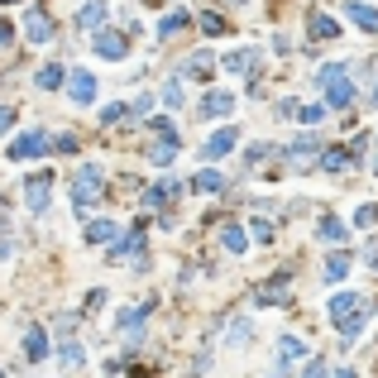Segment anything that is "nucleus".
I'll return each instance as SVG.
<instances>
[{
	"instance_id": "obj_18",
	"label": "nucleus",
	"mask_w": 378,
	"mask_h": 378,
	"mask_svg": "<svg viewBox=\"0 0 378 378\" xmlns=\"http://www.w3.org/2000/svg\"><path fill=\"white\" fill-rule=\"evenodd\" d=\"M187 25H191V15H187V10H168V15L158 20V34H163V39H173V34H182Z\"/></svg>"
},
{
	"instance_id": "obj_4",
	"label": "nucleus",
	"mask_w": 378,
	"mask_h": 378,
	"mask_svg": "<svg viewBox=\"0 0 378 378\" xmlns=\"http://www.w3.org/2000/svg\"><path fill=\"white\" fill-rule=\"evenodd\" d=\"M25 201H29L34 216H43L48 201H53V173H34V177L25 182Z\"/></svg>"
},
{
	"instance_id": "obj_16",
	"label": "nucleus",
	"mask_w": 378,
	"mask_h": 378,
	"mask_svg": "<svg viewBox=\"0 0 378 378\" xmlns=\"http://www.w3.org/2000/svg\"><path fill=\"white\" fill-rule=\"evenodd\" d=\"M220 244H225V254H244V249H249V235H244L235 220H225V225H220Z\"/></svg>"
},
{
	"instance_id": "obj_17",
	"label": "nucleus",
	"mask_w": 378,
	"mask_h": 378,
	"mask_svg": "<svg viewBox=\"0 0 378 378\" xmlns=\"http://www.w3.org/2000/svg\"><path fill=\"white\" fill-rule=\"evenodd\" d=\"M173 158H177V135H158V144L149 149V163H158V168H168Z\"/></svg>"
},
{
	"instance_id": "obj_15",
	"label": "nucleus",
	"mask_w": 378,
	"mask_h": 378,
	"mask_svg": "<svg viewBox=\"0 0 378 378\" xmlns=\"http://www.w3.org/2000/svg\"><path fill=\"white\" fill-rule=\"evenodd\" d=\"M86 240L91 244H115L120 240V220H91V225H86Z\"/></svg>"
},
{
	"instance_id": "obj_1",
	"label": "nucleus",
	"mask_w": 378,
	"mask_h": 378,
	"mask_svg": "<svg viewBox=\"0 0 378 378\" xmlns=\"http://www.w3.org/2000/svg\"><path fill=\"white\" fill-rule=\"evenodd\" d=\"M321 86H325V106L345 110L354 101V81H350V67H345V62H325L321 67Z\"/></svg>"
},
{
	"instance_id": "obj_45",
	"label": "nucleus",
	"mask_w": 378,
	"mask_h": 378,
	"mask_svg": "<svg viewBox=\"0 0 378 378\" xmlns=\"http://www.w3.org/2000/svg\"><path fill=\"white\" fill-rule=\"evenodd\" d=\"M374 173H378V158H374Z\"/></svg>"
},
{
	"instance_id": "obj_24",
	"label": "nucleus",
	"mask_w": 378,
	"mask_h": 378,
	"mask_svg": "<svg viewBox=\"0 0 378 378\" xmlns=\"http://www.w3.org/2000/svg\"><path fill=\"white\" fill-rule=\"evenodd\" d=\"M39 91H58V86H62V81H67V72H62V67H58V62H48V67H39Z\"/></svg>"
},
{
	"instance_id": "obj_37",
	"label": "nucleus",
	"mask_w": 378,
	"mask_h": 378,
	"mask_svg": "<svg viewBox=\"0 0 378 378\" xmlns=\"http://www.w3.org/2000/svg\"><path fill=\"white\" fill-rule=\"evenodd\" d=\"M62 364H67V369H77V364H81V345H77V340L62 345Z\"/></svg>"
},
{
	"instance_id": "obj_25",
	"label": "nucleus",
	"mask_w": 378,
	"mask_h": 378,
	"mask_svg": "<svg viewBox=\"0 0 378 378\" xmlns=\"http://www.w3.org/2000/svg\"><path fill=\"white\" fill-rule=\"evenodd\" d=\"M211 72H216V58L206 53V48L187 58V77H211Z\"/></svg>"
},
{
	"instance_id": "obj_19",
	"label": "nucleus",
	"mask_w": 378,
	"mask_h": 378,
	"mask_svg": "<svg viewBox=\"0 0 378 378\" xmlns=\"http://www.w3.org/2000/svg\"><path fill=\"white\" fill-rule=\"evenodd\" d=\"M316 149H321V139H316V135H302V139H292V144H288V158H292V163H306Z\"/></svg>"
},
{
	"instance_id": "obj_23",
	"label": "nucleus",
	"mask_w": 378,
	"mask_h": 378,
	"mask_svg": "<svg viewBox=\"0 0 378 378\" xmlns=\"http://www.w3.org/2000/svg\"><path fill=\"white\" fill-rule=\"evenodd\" d=\"M345 273H350V254H345V249H335V254L325 259V283H340Z\"/></svg>"
},
{
	"instance_id": "obj_26",
	"label": "nucleus",
	"mask_w": 378,
	"mask_h": 378,
	"mask_svg": "<svg viewBox=\"0 0 378 378\" xmlns=\"http://www.w3.org/2000/svg\"><path fill=\"white\" fill-rule=\"evenodd\" d=\"M306 25H311V39H335V34H340V25H335L330 15H321V10H316Z\"/></svg>"
},
{
	"instance_id": "obj_42",
	"label": "nucleus",
	"mask_w": 378,
	"mask_h": 378,
	"mask_svg": "<svg viewBox=\"0 0 378 378\" xmlns=\"http://www.w3.org/2000/svg\"><path fill=\"white\" fill-rule=\"evenodd\" d=\"M10 120H15V110H10V106H0V130H10Z\"/></svg>"
},
{
	"instance_id": "obj_30",
	"label": "nucleus",
	"mask_w": 378,
	"mask_h": 378,
	"mask_svg": "<svg viewBox=\"0 0 378 378\" xmlns=\"http://www.w3.org/2000/svg\"><path fill=\"white\" fill-rule=\"evenodd\" d=\"M345 235H350V225H345V220H335V216H325V220H321V240L340 244V240H345Z\"/></svg>"
},
{
	"instance_id": "obj_8",
	"label": "nucleus",
	"mask_w": 378,
	"mask_h": 378,
	"mask_svg": "<svg viewBox=\"0 0 378 378\" xmlns=\"http://www.w3.org/2000/svg\"><path fill=\"white\" fill-rule=\"evenodd\" d=\"M139 254H144V220H139V225L130 230V235H125V240L110 244V259H115V264H125V259H139Z\"/></svg>"
},
{
	"instance_id": "obj_31",
	"label": "nucleus",
	"mask_w": 378,
	"mask_h": 378,
	"mask_svg": "<svg viewBox=\"0 0 378 378\" xmlns=\"http://www.w3.org/2000/svg\"><path fill=\"white\" fill-rule=\"evenodd\" d=\"M163 106H173V110L182 106V77H173L168 86H163Z\"/></svg>"
},
{
	"instance_id": "obj_6",
	"label": "nucleus",
	"mask_w": 378,
	"mask_h": 378,
	"mask_svg": "<svg viewBox=\"0 0 378 378\" xmlns=\"http://www.w3.org/2000/svg\"><path fill=\"white\" fill-rule=\"evenodd\" d=\"M67 96H72V106H91L96 101V77L77 67V72H67Z\"/></svg>"
},
{
	"instance_id": "obj_13",
	"label": "nucleus",
	"mask_w": 378,
	"mask_h": 378,
	"mask_svg": "<svg viewBox=\"0 0 378 378\" xmlns=\"http://www.w3.org/2000/svg\"><path fill=\"white\" fill-rule=\"evenodd\" d=\"M345 15H350V20L364 29V34H378V10H374V5H364V0H350V5H345Z\"/></svg>"
},
{
	"instance_id": "obj_7",
	"label": "nucleus",
	"mask_w": 378,
	"mask_h": 378,
	"mask_svg": "<svg viewBox=\"0 0 378 378\" xmlns=\"http://www.w3.org/2000/svg\"><path fill=\"white\" fill-rule=\"evenodd\" d=\"M177 177H163V182H154V187H144V211H163L173 196H177Z\"/></svg>"
},
{
	"instance_id": "obj_44",
	"label": "nucleus",
	"mask_w": 378,
	"mask_h": 378,
	"mask_svg": "<svg viewBox=\"0 0 378 378\" xmlns=\"http://www.w3.org/2000/svg\"><path fill=\"white\" fill-rule=\"evenodd\" d=\"M369 96H374V106H378V81H374V91H369Z\"/></svg>"
},
{
	"instance_id": "obj_29",
	"label": "nucleus",
	"mask_w": 378,
	"mask_h": 378,
	"mask_svg": "<svg viewBox=\"0 0 378 378\" xmlns=\"http://www.w3.org/2000/svg\"><path fill=\"white\" fill-rule=\"evenodd\" d=\"M154 311V302H144V306H130V311H120V330L130 335V330H139V321Z\"/></svg>"
},
{
	"instance_id": "obj_33",
	"label": "nucleus",
	"mask_w": 378,
	"mask_h": 378,
	"mask_svg": "<svg viewBox=\"0 0 378 378\" xmlns=\"http://www.w3.org/2000/svg\"><path fill=\"white\" fill-rule=\"evenodd\" d=\"M201 34H211V39H220V34H225V20L206 10V15H201Z\"/></svg>"
},
{
	"instance_id": "obj_10",
	"label": "nucleus",
	"mask_w": 378,
	"mask_h": 378,
	"mask_svg": "<svg viewBox=\"0 0 378 378\" xmlns=\"http://www.w3.org/2000/svg\"><path fill=\"white\" fill-rule=\"evenodd\" d=\"M297 359H306V345H302L297 335H283V340H278V374H288Z\"/></svg>"
},
{
	"instance_id": "obj_41",
	"label": "nucleus",
	"mask_w": 378,
	"mask_h": 378,
	"mask_svg": "<svg viewBox=\"0 0 378 378\" xmlns=\"http://www.w3.org/2000/svg\"><path fill=\"white\" fill-rule=\"evenodd\" d=\"M10 39H15V25H10V20H0V48H5Z\"/></svg>"
},
{
	"instance_id": "obj_20",
	"label": "nucleus",
	"mask_w": 378,
	"mask_h": 378,
	"mask_svg": "<svg viewBox=\"0 0 378 378\" xmlns=\"http://www.w3.org/2000/svg\"><path fill=\"white\" fill-rule=\"evenodd\" d=\"M350 149H321V154H316V163H321L325 173H340V168H350Z\"/></svg>"
},
{
	"instance_id": "obj_27",
	"label": "nucleus",
	"mask_w": 378,
	"mask_h": 378,
	"mask_svg": "<svg viewBox=\"0 0 378 378\" xmlns=\"http://www.w3.org/2000/svg\"><path fill=\"white\" fill-rule=\"evenodd\" d=\"M254 48H235V53L225 58V62H220V67H225V72H249V67H254Z\"/></svg>"
},
{
	"instance_id": "obj_11",
	"label": "nucleus",
	"mask_w": 378,
	"mask_h": 378,
	"mask_svg": "<svg viewBox=\"0 0 378 378\" xmlns=\"http://www.w3.org/2000/svg\"><path fill=\"white\" fill-rule=\"evenodd\" d=\"M91 48H96L101 58H125V48H130V43H125V34H115V29H101V34L91 39Z\"/></svg>"
},
{
	"instance_id": "obj_36",
	"label": "nucleus",
	"mask_w": 378,
	"mask_h": 378,
	"mask_svg": "<svg viewBox=\"0 0 378 378\" xmlns=\"http://www.w3.org/2000/svg\"><path fill=\"white\" fill-rule=\"evenodd\" d=\"M225 340H230V345H244V340H249V321H230V335H225Z\"/></svg>"
},
{
	"instance_id": "obj_2",
	"label": "nucleus",
	"mask_w": 378,
	"mask_h": 378,
	"mask_svg": "<svg viewBox=\"0 0 378 378\" xmlns=\"http://www.w3.org/2000/svg\"><path fill=\"white\" fill-rule=\"evenodd\" d=\"M101 191H106V182H101V168H96V163H86V168L77 173V182H72V201L86 211V206H96V201H101Z\"/></svg>"
},
{
	"instance_id": "obj_39",
	"label": "nucleus",
	"mask_w": 378,
	"mask_h": 378,
	"mask_svg": "<svg viewBox=\"0 0 378 378\" xmlns=\"http://www.w3.org/2000/svg\"><path fill=\"white\" fill-rule=\"evenodd\" d=\"M53 149H58V154H77V139H72V135H58Z\"/></svg>"
},
{
	"instance_id": "obj_22",
	"label": "nucleus",
	"mask_w": 378,
	"mask_h": 378,
	"mask_svg": "<svg viewBox=\"0 0 378 378\" xmlns=\"http://www.w3.org/2000/svg\"><path fill=\"white\" fill-rule=\"evenodd\" d=\"M43 354H48V335H43V330L34 325V330L25 335V359H34V364H39Z\"/></svg>"
},
{
	"instance_id": "obj_21",
	"label": "nucleus",
	"mask_w": 378,
	"mask_h": 378,
	"mask_svg": "<svg viewBox=\"0 0 378 378\" xmlns=\"http://www.w3.org/2000/svg\"><path fill=\"white\" fill-rule=\"evenodd\" d=\"M77 25H81V29L106 25V0H91V5H81V10H77Z\"/></svg>"
},
{
	"instance_id": "obj_38",
	"label": "nucleus",
	"mask_w": 378,
	"mask_h": 378,
	"mask_svg": "<svg viewBox=\"0 0 378 378\" xmlns=\"http://www.w3.org/2000/svg\"><path fill=\"white\" fill-rule=\"evenodd\" d=\"M330 369H325V359H306V369H302V378H325Z\"/></svg>"
},
{
	"instance_id": "obj_12",
	"label": "nucleus",
	"mask_w": 378,
	"mask_h": 378,
	"mask_svg": "<svg viewBox=\"0 0 378 378\" xmlns=\"http://www.w3.org/2000/svg\"><path fill=\"white\" fill-rule=\"evenodd\" d=\"M230 110H235V96L230 91H206V101H201V115L206 120H225Z\"/></svg>"
},
{
	"instance_id": "obj_3",
	"label": "nucleus",
	"mask_w": 378,
	"mask_h": 378,
	"mask_svg": "<svg viewBox=\"0 0 378 378\" xmlns=\"http://www.w3.org/2000/svg\"><path fill=\"white\" fill-rule=\"evenodd\" d=\"M359 316H369L364 297L350 292V288H340V292L330 297V321H335V330H340V325H350V321H359Z\"/></svg>"
},
{
	"instance_id": "obj_35",
	"label": "nucleus",
	"mask_w": 378,
	"mask_h": 378,
	"mask_svg": "<svg viewBox=\"0 0 378 378\" xmlns=\"http://www.w3.org/2000/svg\"><path fill=\"white\" fill-rule=\"evenodd\" d=\"M125 115H130V106H125V101H115V106L101 110V125H115V120H125Z\"/></svg>"
},
{
	"instance_id": "obj_47",
	"label": "nucleus",
	"mask_w": 378,
	"mask_h": 378,
	"mask_svg": "<svg viewBox=\"0 0 378 378\" xmlns=\"http://www.w3.org/2000/svg\"><path fill=\"white\" fill-rule=\"evenodd\" d=\"M0 378H5V374H0Z\"/></svg>"
},
{
	"instance_id": "obj_32",
	"label": "nucleus",
	"mask_w": 378,
	"mask_h": 378,
	"mask_svg": "<svg viewBox=\"0 0 378 378\" xmlns=\"http://www.w3.org/2000/svg\"><path fill=\"white\" fill-rule=\"evenodd\" d=\"M354 225H364V230H369V225H378V206H374V201H364V206L354 211Z\"/></svg>"
},
{
	"instance_id": "obj_5",
	"label": "nucleus",
	"mask_w": 378,
	"mask_h": 378,
	"mask_svg": "<svg viewBox=\"0 0 378 378\" xmlns=\"http://www.w3.org/2000/svg\"><path fill=\"white\" fill-rule=\"evenodd\" d=\"M43 149H48V135H43V130H25L5 154H10V163H29V158H39Z\"/></svg>"
},
{
	"instance_id": "obj_34",
	"label": "nucleus",
	"mask_w": 378,
	"mask_h": 378,
	"mask_svg": "<svg viewBox=\"0 0 378 378\" xmlns=\"http://www.w3.org/2000/svg\"><path fill=\"white\" fill-rule=\"evenodd\" d=\"M297 120H302V125H321L325 106H297Z\"/></svg>"
},
{
	"instance_id": "obj_14",
	"label": "nucleus",
	"mask_w": 378,
	"mask_h": 378,
	"mask_svg": "<svg viewBox=\"0 0 378 378\" xmlns=\"http://www.w3.org/2000/svg\"><path fill=\"white\" fill-rule=\"evenodd\" d=\"M25 29H29V43H48V39H53V25H48V15H43V10H39V5H34V10H29V20H25Z\"/></svg>"
},
{
	"instance_id": "obj_43",
	"label": "nucleus",
	"mask_w": 378,
	"mask_h": 378,
	"mask_svg": "<svg viewBox=\"0 0 378 378\" xmlns=\"http://www.w3.org/2000/svg\"><path fill=\"white\" fill-rule=\"evenodd\" d=\"M335 378H359V374H354V369H335Z\"/></svg>"
},
{
	"instance_id": "obj_9",
	"label": "nucleus",
	"mask_w": 378,
	"mask_h": 378,
	"mask_svg": "<svg viewBox=\"0 0 378 378\" xmlns=\"http://www.w3.org/2000/svg\"><path fill=\"white\" fill-rule=\"evenodd\" d=\"M235 130H230V125H225V130H216V135L206 139V144H201V158L206 163H216V158H225V154H230V149H235Z\"/></svg>"
},
{
	"instance_id": "obj_40",
	"label": "nucleus",
	"mask_w": 378,
	"mask_h": 378,
	"mask_svg": "<svg viewBox=\"0 0 378 378\" xmlns=\"http://www.w3.org/2000/svg\"><path fill=\"white\" fill-rule=\"evenodd\" d=\"M254 240H259V244L273 240V225H269V220H254Z\"/></svg>"
},
{
	"instance_id": "obj_46",
	"label": "nucleus",
	"mask_w": 378,
	"mask_h": 378,
	"mask_svg": "<svg viewBox=\"0 0 378 378\" xmlns=\"http://www.w3.org/2000/svg\"><path fill=\"white\" fill-rule=\"evenodd\" d=\"M0 5H10V0H0Z\"/></svg>"
},
{
	"instance_id": "obj_28",
	"label": "nucleus",
	"mask_w": 378,
	"mask_h": 378,
	"mask_svg": "<svg viewBox=\"0 0 378 378\" xmlns=\"http://www.w3.org/2000/svg\"><path fill=\"white\" fill-rule=\"evenodd\" d=\"M191 187H196V191H220V187H225V177H220L216 168H201V173L191 177Z\"/></svg>"
}]
</instances>
